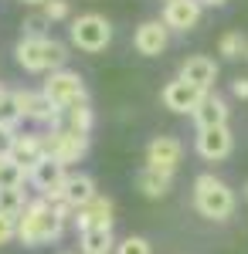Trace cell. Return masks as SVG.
I'll use <instances>...</instances> for the list:
<instances>
[{
    "instance_id": "cell-12",
    "label": "cell",
    "mask_w": 248,
    "mask_h": 254,
    "mask_svg": "<svg viewBox=\"0 0 248 254\" xmlns=\"http://www.w3.org/2000/svg\"><path fill=\"white\" fill-rule=\"evenodd\" d=\"M180 156H184V146L177 136H153L146 146V166L163 170V173H177Z\"/></svg>"
},
{
    "instance_id": "cell-21",
    "label": "cell",
    "mask_w": 248,
    "mask_h": 254,
    "mask_svg": "<svg viewBox=\"0 0 248 254\" xmlns=\"http://www.w3.org/2000/svg\"><path fill=\"white\" fill-rule=\"evenodd\" d=\"M92 122H96V116H92L89 102H78V105H72V109H65V112H61V126H65V129H72V132H82V136H89V132H92Z\"/></svg>"
},
{
    "instance_id": "cell-6",
    "label": "cell",
    "mask_w": 248,
    "mask_h": 254,
    "mask_svg": "<svg viewBox=\"0 0 248 254\" xmlns=\"http://www.w3.org/2000/svg\"><path fill=\"white\" fill-rule=\"evenodd\" d=\"M41 139H44V156L58 159V163H65V166L78 163V159L89 153V136L72 132V129H65V126H51V132H41Z\"/></svg>"
},
{
    "instance_id": "cell-5",
    "label": "cell",
    "mask_w": 248,
    "mask_h": 254,
    "mask_svg": "<svg viewBox=\"0 0 248 254\" xmlns=\"http://www.w3.org/2000/svg\"><path fill=\"white\" fill-rule=\"evenodd\" d=\"M41 92L51 98L61 112H65V109H72V105H78V102H89L85 78H82L78 71H72V68H58V71H51Z\"/></svg>"
},
{
    "instance_id": "cell-3",
    "label": "cell",
    "mask_w": 248,
    "mask_h": 254,
    "mask_svg": "<svg viewBox=\"0 0 248 254\" xmlns=\"http://www.w3.org/2000/svg\"><path fill=\"white\" fill-rule=\"evenodd\" d=\"M235 190H231L225 180H218L214 173H201L194 180V210L208 220H228L235 214Z\"/></svg>"
},
{
    "instance_id": "cell-11",
    "label": "cell",
    "mask_w": 248,
    "mask_h": 254,
    "mask_svg": "<svg viewBox=\"0 0 248 254\" xmlns=\"http://www.w3.org/2000/svg\"><path fill=\"white\" fill-rule=\"evenodd\" d=\"M201 14H204V3L201 0H167L163 3V24L177 31V34H187L201 24Z\"/></svg>"
},
{
    "instance_id": "cell-25",
    "label": "cell",
    "mask_w": 248,
    "mask_h": 254,
    "mask_svg": "<svg viewBox=\"0 0 248 254\" xmlns=\"http://www.w3.org/2000/svg\"><path fill=\"white\" fill-rule=\"evenodd\" d=\"M24 183H27V170L3 156V163H0V187H24Z\"/></svg>"
},
{
    "instance_id": "cell-26",
    "label": "cell",
    "mask_w": 248,
    "mask_h": 254,
    "mask_svg": "<svg viewBox=\"0 0 248 254\" xmlns=\"http://www.w3.org/2000/svg\"><path fill=\"white\" fill-rule=\"evenodd\" d=\"M116 254H153V248L146 237L129 234V237H123V241H116Z\"/></svg>"
},
{
    "instance_id": "cell-1",
    "label": "cell",
    "mask_w": 248,
    "mask_h": 254,
    "mask_svg": "<svg viewBox=\"0 0 248 254\" xmlns=\"http://www.w3.org/2000/svg\"><path fill=\"white\" fill-rule=\"evenodd\" d=\"M65 234V224L58 220V214L51 210V203L38 196L24 207V214L17 217V241L24 248H44V244H55Z\"/></svg>"
},
{
    "instance_id": "cell-32",
    "label": "cell",
    "mask_w": 248,
    "mask_h": 254,
    "mask_svg": "<svg viewBox=\"0 0 248 254\" xmlns=\"http://www.w3.org/2000/svg\"><path fill=\"white\" fill-rule=\"evenodd\" d=\"M201 3H204V7H225L228 0H201Z\"/></svg>"
},
{
    "instance_id": "cell-31",
    "label": "cell",
    "mask_w": 248,
    "mask_h": 254,
    "mask_svg": "<svg viewBox=\"0 0 248 254\" xmlns=\"http://www.w3.org/2000/svg\"><path fill=\"white\" fill-rule=\"evenodd\" d=\"M231 95L242 98V102H248V78H235L231 81Z\"/></svg>"
},
{
    "instance_id": "cell-2",
    "label": "cell",
    "mask_w": 248,
    "mask_h": 254,
    "mask_svg": "<svg viewBox=\"0 0 248 254\" xmlns=\"http://www.w3.org/2000/svg\"><path fill=\"white\" fill-rule=\"evenodd\" d=\"M14 61H17L24 71H31V75H41V71H58V68H65V61H68V48L61 44V41L48 38V34H24L17 41V48H14Z\"/></svg>"
},
{
    "instance_id": "cell-36",
    "label": "cell",
    "mask_w": 248,
    "mask_h": 254,
    "mask_svg": "<svg viewBox=\"0 0 248 254\" xmlns=\"http://www.w3.org/2000/svg\"><path fill=\"white\" fill-rule=\"evenodd\" d=\"M0 163H3V156H0Z\"/></svg>"
},
{
    "instance_id": "cell-13",
    "label": "cell",
    "mask_w": 248,
    "mask_h": 254,
    "mask_svg": "<svg viewBox=\"0 0 248 254\" xmlns=\"http://www.w3.org/2000/svg\"><path fill=\"white\" fill-rule=\"evenodd\" d=\"M180 78H187L191 85L214 92V81H218V61L208 55H191V58L180 61Z\"/></svg>"
},
{
    "instance_id": "cell-14",
    "label": "cell",
    "mask_w": 248,
    "mask_h": 254,
    "mask_svg": "<svg viewBox=\"0 0 248 254\" xmlns=\"http://www.w3.org/2000/svg\"><path fill=\"white\" fill-rule=\"evenodd\" d=\"M113 214H116V203L113 196H102L96 193L85 207H78V231H89V227H113Z\"/></svg>"
},
{
    "instance_id": "cell-33",
    "label": "cell",
    "mask_w": 248,
    "mask_h": 254,
    "mask_svg": "<svg viewBox=\"0 0 248 254\" xmlns=\"http://www.w3.org/2000/svg\"><path fill=\"white\" fill-rule=\"evenodd\" d=\"M20 3H27V7H44L48 0H20Z\"/></svg>"
},
{
    "instance_id": "cell-27",
    "label": "cell",
    "mask_w": 248,
    "mask_h": 254,
    "mask_svg": "<svg viewBox=\"0 0 248 254\" xmlns=\"http://www.w3.org/2000/svg\"><path fill=\"white\" fill-rule=\"evenodd\" d=\"M41 10H44V17L55 24V20H65V17H68V10H72V7H68V0H48Z\"/></svg>"
},
{
    "instance_id": "cell-9",
    "label": "cell",
    "mask_w": 248,
    "mask_h": 254,
    "mask_svg": "<svg viewBox=\"0 0 248 254\" xmlns=\"http://www.w3.org/2000/svg\"><path fill=\"white\" fill-rule=\"evenodd\" d=\"M20 105V116L27 119V122H38V126H61V109H58L51 98L44 95V92H14Z\"/></svg>"
},
{
    "instance_id": "cell-16",
    "label": "cell",
    "mask_w": 248,
    "mask_h": 254,
    "mask_svg": "<svg viewBox=\"0 0 248 254\" xmlns=\"http://www.w3.org/2000/svg\"><path fill=\"white\" fill-rule=\"evenodd\" d=\"M7 159L20 163L24 170H31L34 163H41V159H44V139H41V132H17Z\"/></svg>"
},
{
    "instance_id": "cell-22",
    "label": "cell",
    "mask_w": 248,
    "mask_h": 254,
    "mask_svg": "<svg viewBox=\"0 0 248 254\" xmlns=\"http://www.w3.org/2000/svg\"><path fill=\"white\" fill-rule=\"evenodd\" d=\"M27 203H31V196H27L24 187H0V214L20 217Z\"/></svg>"
},
{
    "instance_id": "cell-4",
    "label": "cell",
    "mask_w": 248,
    "mask_h": 254,
    "mask_svg": "<svg viewBox=\"0 0 248 254\" xmlns=\"http://www.w3.org/2000/svg\"><path fill=\"white\" fill-rule=\"evenodd\" d=\"M68 34H72V44H75L78 51L99 55V51H106L113 44V24L102 14H82V17L72 20Z\"/></svg>"
},
{
    "instance_id": "cell-15",
    "label": "cell",
    "mask_w": 248,
    "mask_h": 254,
    "mask_svg": "<svg viewBox=\"0 0 248 254\" xmlns=\"http://www.w3.org/2000/svg\"><path fill=\"white\" fill-rule=\"evenodd\" d=\"M68 180V166L65 163H58V159L44 156L41 163H34L31 170H27V183L38 190V193H48L51 187H61Z\"/></svg>"
},
{
    "instance_id": "cell-7",
    "label": "cell",
    "mask_w": 248,
    "mask_h": 254,
    "mask_svg": "<svg viewBox=\"0 0 248 254\" xmlns=\"http://www.w3.org/2000/svg\"><path fill=\"white\" fill-rule=\"evenodd\" d=\"M208 95L204 88H197V85H191L187 78H170L163 88H160V102H163V109H170V112H177V116H194V109L201 105V98Z\"/></svg>"
},
{
    "instance_id": "cell-23",
    "label": "cell",
    "mask_w": 248,
    "mask_h": 254,
    "mask_svg": "<svg viewBox=\"0 0 248 254\" xmlns=\"http://www.w3.org/2000/svg\"><path fill=\"white\" fill-rule=\"evenodd\" d=\"M218 55L221 58H248V38L242 34V31H225L221 34V41H218Z\"/></svg>"
},
{
    "instance_id": "cell-20",
    "label": "cell",
    "mask_w": 248,
    "mask_h": 254,
    "mask_svg": "<svg viewBox=\"0 0 248 254\" xmlns=\"http://www.w3.org/2000/svg\"><path fill=\"white\" fill-rule=\"evenodd\" d=\"M78 248H82V254H109L116 248L113 227H89V231H82Z\"/></svg>"
},
{
    "instance_id": "cell-24",
    "label": "cell",
    "mask_w": 248,
    "mask_h": 254,
    "mask_svg": "<svg viewBox=\"0 0 248 254\" xmlns=\"http://www.w3.org/2000/svg\"><path fill=\"white\" fill-rule=\"evenodd\" d=\"M20 122H24V116H20L17 98H14V92H7V95L0 98V126H7V129H17Z\"/></svg>"
},
{
    "instance_id": "cell-17",
    "label": "cell",
    "mask_w": 248,
    "mask_h": 254,
    "mask_svg": "<svg viewBox=\"0 0 248 254\" xmlns=\"http://www.w3.org/2000/svg\"><path fill=\"white\" fill-rule=\"evenodd\" d=\"M228 102L218 95V92H208V95L201 98V105L194 109V122H197V129H208V126H228Z\"/></svg>"
},
{
    "instance_id": "cell-10",
    "label": "cell",
    "mask_w": 248,
    "mask_h": 254,
    "mask_svg": "<svg viewBox=\"0 0 248 254\" xmlns=\"http://www.w3.org/2000/svg\"><path fill=\"white\" fill-rule=\"evenodd\" d=\"M133 48L143 58H160L170 48V27L163 20H143L133 34Z\"/></svg>"
},
{
    "instance_id": "cell-19",
    "label": "cell",
    "mask_w": 248,
    "mask_h": 254,
    "mask_svg": "<svg viewBox=\"0 0 248 254\" xmlns=\"http://www.w3.org/2000/svg\"><path fill=\"white\" fill-rule=\"evenodd\" d=\"M96 193H99V190H96V180H92V176L72 173L68 180H65V200H68V203H75V207H85Z\"/></svg>"
},
{
    "instance_id": "cell-28",
    "label": "cell",
    "mask_w": 248,
    "mask_h": 254,
    "mask_svg": "<svg viewBox=\"0 0 248 254\" xmlns=\"http://www.w3.org/2000/svg\"><path fill=\"white\" fill-rule=\"evenodd\" d=\"M14 237H17V217L0 214V248H3V244H10Z\"/></svg>"
},
{
    "instance_id": "cell-29",
    "label": "cell",
    "mask_w": 248,
    "mask_h": 254,
    "mask_svg": "<svg viewBox=\"0 0 248 254\" xmlns=\"http://www.w3.org/2000/svg\"><path fill=\"white\" fill-rule=\"evenodd\" d=\"M51 20L44 17V10H38V14H31V17L24 20V34L31 38V34H44V27H48Z\"/></svg>"
},
{
    "instance_id": "cell-8",
    "label": "cell",
    "mask_w": 248,
    "mask_h": 254,
    "mask_svg": "<svg viewBox=\"0 0 248 254\" xmlns=\"http://www.w3.org/2000/svg\"><path fill=\"white\" fill-rule=\"evenodd\" d=\"M194 149H197V156L204 159V163H221V159L231 156L235 136H231L228 126H208V129H197Z\"/></svg>"
},
{
    "instance_id": "cell-18",
    "label": "cell",
    "mask_w": 248,
    "mask_h": 254,
    "mask_svg": "<svg viewBox=\"0 0 248 254\" xmlns=\"http://www.w3.org/2000/svg\"><path fill=\"white\" fill-rule=\"evenodd\" d=\"M173 173H163V170H153V166H143L136 173V190L146 196V200H160V196L170 193Z\"/></svg>"
},
{
    "instance_id": "cell-34",
    "label": "cell",
    "mask_w": 248,
    "mask_h": 254,
    "mask_svg": "<svg viewBox=\"0 0 248 254\" xmlns=\"http://www.w3.org/2000/svg\"><path fill=\"white\" fill-rule=\"evenodd\" d=\"M242 196H245V200H248V183H245V187H242Z\"/></svg>"
},
{
    "instance_id": "cell-35",
    "label": "cell",
    "mask_w": 248,
    "mask_h": 254,
    "mask_svg": "<svg viewBox=\"0 0 248 254\" xmlns=\"http://www.w3.org/2000/svg\"><path fill=\"white\" fill-rule=\"evenodd\" d=\"M3 95H7V88H3V85H0V98H3Z\"/></svg>"
},
{
    "instance_id": "cell-30",
    "label": "cell",
    "mask_w": 248,
    "mask_h": 254,
    "mask_svg": "<svg viewBox=\"0 0 248 254\" xmlns=\"http://www.w3.org/2000/svg\"><path fill=\"white\" fill-rule=\"evenodd\" d=\"M14 136H17V129H7V126H0V156H7V153H10V146H14Z\"/></svg>"
}]
</instances>
